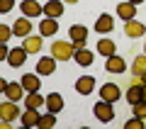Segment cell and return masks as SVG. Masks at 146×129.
<instances>
[{"instance_id": "7c38bea8", "label": "cell", "mask_w": 146, "mask_h": 129, "mask_svg": "<svg viewBox=\"0 0 146 129\" xmlns=\"http://www.w3.org/2000/svg\"><path fill=\"white\" fill-rule=\"evenodd\" d=\"M39 119H42L39 110H32V107H27L25 112H22L20 122H22V127H39Z\"/></svg>"}, {"instance_id": "5bb4252c", "label": "cell", "mask_w": 146, "mask_h": 129, "mask_svg": "<svg viewBox=\"0 0 146 129\" xmlns=\"http://www.w3.org/2000/svg\"><path fill=\"white\" fill-rule=\"evenodd\" d=\"M76 90H78L80 95H90L95 90V78L93 76H80L78 80H76Z\"/></svg>"}, {"instance_id": "e575fe53", "label": "cell", "mask_w": 146, "mask_h": 129, "mask_svg": "<svg viewBox=\"0 0 146 129\" xmlns=\"http://www.w3.org/2000/svg\"><path fill=\"white\" fill-rule=\"evenodd\" d=\"M141 83H144V85H146V73H144V76H141Z\"/></svg>"}, {"instance_id": "52a82bcc", "label": "cell", "mask_w": 146, "mask_h": 129, "mask_svg": "<svg viewBox=\"0 0 146 129\" xmlns=\"http://www.w3.org/2000/svg\"><path fill=\"white\" fill-rule=\"evenodd\" d=\"M127 63L122 56H117V54H112V56H107V61H105V71L107 73H124Z\"/></svg>"}, {"instance_id": "ffe728a7", "label": "cell", "mask_w": 146, "mask_h": 129, "mask_svg": "<svg viewBox=\"0 0 146 129\" xmlns=\"http://www.w3.org/2000/svg\"><path fill=\"white\" fill-rule=\"evenodd\" d=\"M39 32H42V37H54L58 32V22L54 20V17H44V20L39 22Z\"/></svg>"}, {"instance_id": "4316f807", "label": "cell", "mask_w": 146, "mask_h": 129, "mask_svg": "<svg viewBox=\"0 0 146 129\" xmlns=\"http://www.w3.org/2000/svg\"><path fill=\"white\" fill-rule=\"evenodd\" d=\"M144 124H146V119H141V117H136V114H134V119H129V122L124 124V129H141Z\"/></svg>"}, {"instance_id": "4fadbf2b", "label": "cell", "mask_w": 146, "mask_h": 129, "mask_svg": "<svg viewBox=\"0 0 146 129\" xmlns=\"http://www.w3.org/2000/svg\"><path fill=\"white\" fill-rule=\"evenodd\" d=\"M134 15H136V5L134 3L127 0V3H119V5H117V17H119V20L129 22V20H134Z\"/></svg>"}, {"instance_id": "30bf717a", "label": "cell", "mask_w": 146, "mask_h": 129, "mask_svg": "<svg viewBox=\"0 0 146 129\" xmlns=\"http://www.w3.org/2000/svg\"><path fill=\"white\" fill-rule=\"evenodd\" d=\"M20 83L25 85L27 93H36V90H42V83H39V73H25Z\"/></svg>"}, {"instance_id": "f546056e", "label": "cell", "mask_w": 146, "mask_h": 129, "mask_svg": "<svg viewBox=\"0 0 146 129\" xmlns=\"http://www.w3.org/2000/svg\"><path fill=\"white\" fill-rule=\"evenodd\" d=\"M12 5H15V0H0V12H3V15H5V12H10Z\"/></svg>"}, {"instance_id": "d590c367", "label": "cell", "mask_w": 146, "mask_h": 129, "mask_svg": "<svg viewBox=\"0 0 146 129\" xmlns=\"http://www.w3.org/2000/svg\"><path fill=\"white\" fill-rule=\"evenodd\" d=\"M144 100H146V85H144Z\"/></svg>"}, {"instance_id": "5b68a950", "label": "cell", "mask_w": 146, "mask_h": 129, "mask_svg": "<svg viewBox=\"0 0 146 129\" xmlns=\"http://www.w3.org/2000/svg\"><path fill=\"white\" fill-rule=\"evenodd\" d=\"M20 10L25 12V17H39V15H44V5H39L36 0H22Z\"/></svg>"}, {"instance_id": "8992f818", "label": "cell", "mask_w": 146, "mask_h": 129, "mask_svg": "<svg viewBox=\"0 0 146 129\" xmlns=\"http://www.w3.org/2000/svg\"><path fill=\"white\" fill-rule=\"evenodd\" d=\"M0 117L5 119V122H12V119L20 117V107L15 105V100H7V102L0 105Z\"/></svg>"}, {"instance_id": "9a60e30c", "label": "cell", "mask_w": 146, "mask_h": 129, "mask_svg": "<svg viewBox=\"0 0 146 129\" xmlns=\"http://www.w3.org/2000/svg\"><path fill=\"white\" fill-rule=\"evenodd\" d=\"M32 17H20V20L12 25V32H15L20 39H25V37H29V32H32Z\"/></svg>"}, {"instance_id": "cb8c5ba5", "label": "cell", "mask_w": 146, "mask_h": 129, "mask_svg": "<svg viewBox=\"0 0 146 129\" xmlns=\"http://www.w3.org/2000/svg\"><path fill=\"white\" fill-rule=\"evenodd\" d=\"M25 85H22V83H10V85H7V90H5V95H7V100H20V98H25Z\"/></svg>"}, {"instance_id": "d6a6232c", "label": "cell", "mask_w": 146, "mask_h": 129, "mask_svg": "<svg viewBox=\"0 0 146 129\" xmlns=\"http://www.w3.org/2000/svg\"><path fill=\"white\" fill-rule=\"evenodd\" d=\"M129 3H134V5H141V3H144V0H129Z\"/></svg>"}, {"instance_id": "1f68e13d", "label": "cell", "mask_w": 146, "mask_h": 129, "mask_svg": "<svg viewBox=\"0 0 146 129\" xmlns=\"http://www.w3.org/2000/svg\"><path fill=\"white\" fill-rule=\"evenodd\" d=\"M7 85H10V83H7L5 78H0V90H3V93H5V90H7Z\"/></svg>"}, {"instance_id": "83f0119b", "label": "cell", "mask_w": 146, "mask_h": 129, "mask_svg": "<svg viewBox=\"0 0 146 129\" xmlns=\"http://www.w3.org/2000/svg\"><path fill=\"white\" fill-rule=\"evenodd\" d=\"M134 114H136V117H141V119H146V100H141V102L134 105Z\"/></svg>"}, {"instance_id": "d6986e66", "label": "cell", "mask_w": 146, "mask_h": 129, "mask_svg": "<svg viewBox=\"0 0 146 129\" xmlns=\"http://www.w3.org/2000/svg\"><path fill=\"white\" fill-rule=\"evenodd\" d=\"M25 107H32V110H39V107H46V98H42V93H27L25 95Z\"/></svg>"}, {"instance_id": "ba28073f", "label": "cell", "mask_w": 146, "mask_h": 129, "mask_svg": "<svg viewBox=\"0 0 146 129\" xmlns=\"http://www.w3.org/2000/svg\"><path fill=\"white\" fill-rule=\"evenodd\" d=\"M54 71H56V59L54 56H42L39 59V63H36V73L39 76H51Z\"/></svg>"}, {"instance_id": "3957f363", "label": "cell", "mask_w": 146, "mask_h": 129, "mask_svg": "<svg viewBox=\"0 0 146 129\" xmlns=\"http://www.w3.org/2000/svg\"><path fill=\"white\" fill-rule=\"evenodd\" d=\"M68 37H71V41L76 44V49H83L85 39H88V29H85L83 25H73L71 29H68Z\"/></svg>"}, {"instance_id": "603a6c76", "label": "cell", "mask_w": 146, "mask_h": 129, "mask_svg": "<svg viewBox=\"0 0 146 129\" xmlns=\"http://www.w3.org/2000/svg\"><path fill=\"white\" fill-rule=\"evenodd\" d=\"M46 110H49V112H61V110H63V98H61V95H58V93H51V95H46Z\"/></svg>"}, {"instance_id": "836d02e7", "label": "cell", "mask_w": 146, "mask_h": 129, "mask_svg": "<svg viewBox=\"0 0 146 129\" xmlns=\"http://www.w3.org/2000/svg\"><path fill=\"white\" fill-rule=\"evenodd\" d=\"M63 3H68V5H73V3H78V0H63Z\"/></svg>"}, {"instance_id": "2e32d148", "label": "cell", "mask_w": 146, "mask_h": 129, "mask_svg": "<svg viewBox=\"0 0 146 129\" xmlns=\"http://www.w3.org/2000/svg\"><path fill=\"white\" fill-rule=\"evenodd\" d=\"M100 98L107 100V102H117L119 100V88H117L115 83H105L102 88H100Z\"/></svg>"}, {"instance_id": "6da1fadb", "label": "cell", "mask_w": 146, "mask_h": 129, "mask_svg": "<svg viewBox=\"0 0 146 129\" xmlns=\"http://www.w3.org/2000/svg\"><path fill=\"white\" fill-rule=\"evenodd\" d=\"M51 56L56 61H68L76 56V44L73 41H54L51 44Z\"/></svg>"}, {"instance_id": "44dd1931", "label": "cell", "mask_w": 146, "mask_h": 129, "mask_svg": "<svg viewBox=\"0 0 146 129\" xmlns=\"http://www.w3.org/2000/svg\"><path fill=\"white\" fill-rule=\"evenodd\" d=\"M76 63H78V66H90V63L95 61V51H90V49H76Z\"/></svg>"}, {"instance_id": "f1b7e54d", "label": "cell", "mask_w": 146, "mask_h": 129, "mask_svg": "<svg viewBox=\"0 0 146 129\" xmlns=\"http://www.w3.org/2000/svg\"><path fill=\"white\" fill-rule=\"evenodd\" d=\"M15 34V32L10 29V27H5V25H0V41H7L10 37Z\"/></svg>"}, {"instance_id": "9c48e42d", "label": "cell", "mask_w": 146, "mask_h": 129, "mask_svg": "<svg viewBox=\"0 0 146 129\" xmlns=\"http://www.w3.org/2000/svg\"><path fill=\"white\" fill-rule=\"evenodd\" d=\"M61 15H63V0H49V3H44V17L58 20Z\"/></svg>"}, {"instance_id": "8d00e7d4", "label": "cell", "mask_w": 146, "mask_h": 129, "mask_svg": "<svg viewBox=\"0 0 146 129\" xmlns=\"http://www.w3.org/2000/svg\"><path fill=\"white\" fill-rule=\"evenodd\" d=\"M144 51H146V47H144Z\"/></svg>"}, {"instance_id": "484cf974", "label": "cell", "mask_w": 146, "mask_h": 129, "mask_svg": "<svg viewBox=\"0 0 146 129\" xmlns=\"http://www.w3.org/2000/svg\"><path fill=\"white\" fill-rule=\"evenodd\" d=\"M54 124H56V112L42 114V119H39V129H51Z\"/></svg>"}, {"instance_id": "ac0fdd59", "label": "cell", "mask_w": 146, "mask_h": 129, "mask_svg": "<svg viewBox=\"0 0 146 129\" xmlns=\"http://www.w3.org/2000/svg\"><path fill=\"white\" fill-rule=\"evenodd\" d=\"M144 32H146V27L141 25V22H136V20H129V22H124V34L129 37V39L144 37Z\"/></svg>"}, {"instance_id": "277c9868", "label": "cell", "mask_w": 146, "mask_h": 129, "mask_svg": "<svg viewBox=\"0 0 146 129\" xmlns=\"http://www.w3.org/2000/svg\"><path fill=\"white\" fill-rule=\"evenodd\" d=\"M27 56H29V51H27L25 47H17V49H10V56H7V63H10L12 68H20V66H25Z\"/></svg>"}, {"instance_id": "e0dca14e", "label": "cell", "mask_w": 146, "mask_h": 129, "mask_svg": "<svg viewBox=\"0 0 146 129\" xmlns=\"http://www.w3.org/2000/svg\"><path fill=\"white\" fill-rule=\"evenodd\" d=\"M22 47L27 49L29 54H39L42 51V34H29L22 39Z\"/></svg>"}, {"instance_id": "8fae6325", "label": "cell", "mask_w": 146, "mask_h": 129, "mask_svg": "<svg viewBox=\"0 0 146 129\" xmlns=\"http://www.w3.org/2000/svg\"><path fill=\"white\" fill-rule=\"evenodd\" d=\"M112 27H115V17L112 15H100L98 20H95V32H100V34H107V32H112Z\"/></svg>"}, {"instance_id": "d4e9b609", "label": "cell", "mask_w": 146, "mask_h": 129, "mask_svg": "<svg viewBox=\"0 0 146 129\" xmlns=\"http://www.w3.org/2000/svg\"><path fill=\"white\" fill-rule=\"evenodd\" d=\"M131 73H134L136 78H141L146 73V54H139V56L134 59V63H131Z\"/></svg>"}, {"instance_id": "7402d4cb", "label": "cell", "mask_w": 146, "mask_h": 129, "mask_svg": "<svg viewBox=\"0 0 146 129\" xmlns=\"http://www.w3.org/2000/svg\"><path fill=\"white\" fill-rule=\"evenodd\" d=\"M115 49H117V47H115V41L105 37V39H100V41H98V49H95V51H98L100 56L107 59V56H112V54H115Z\"/></svg>"}, {"instance_id": "7a4b0ae2", "label": "cell", "mask_w": 146, "mask_h": 129, "mask_svg": "<svg viewBox=\"0 0 146 129\" xmlns=\"http://www.w3.org/2000/svg\"><path fill=\"white\" fill-rule=\"evenodd\" d=\"M112 105L115 102H107V100H102L100 98V102H95V107H93V112H95V117L100 119V122H112L115 119V110H112Z\"/></svg>"}, {"instance_id": "4dcf8cb0", "label": "cell", "mask_w": 146, "mask_h": 129, "mask_svg": "<svg viewBox=\"0 0 146 129\" xmlns=\"http://www.w3.org/2000/svg\"><path fill=\"white\" fill-rule=\"evenodd\" d=\"M7 56H10V49H7V44L3 41V47H0V59H3V61H7Z\"/></svg>"}]
</instances>
